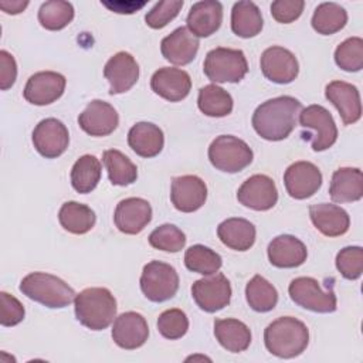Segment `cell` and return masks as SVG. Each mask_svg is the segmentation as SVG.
<instances>
[{
    "label": "cell",
    "instance_id": "cell-1",
    "mask_svg": "<svg viewBox=\"0 0 363 363\" xmlns=\"http://www.w3.org/2000/svg\"><path fill=\"white\" fill-rule=\"evenodd\" d=\"M302 111L301 102L289 95L262 102L252 113V128L265 140L278 142L289 136Z\"/></svg>",
    "mask_w": 363,
    "mask_h": 363
},
{
    "label": "cell",
    "instance_id": "cell-2",
    "mask_svg": "<svg viewBox=\"0 0 363 363\" xmlns=\"http://www.w3.org/2000/svg\"><path fill=\"white\" fill-rule=\"evenodd\" d=\"M264 343L271 354L292 359L306 349L309 330L302 320L294 316H281L265 328Z\"/></svg>",
    "mask_w": 363,
    "mask_h": 363
},
{
    "label": "cell",
    "instance_id": "cell-3",
    "mask_svg": "<svg viewBox=\"0 0 363 363\" xmlns=\"http://www.w3.org/2000/svg\"><path fill=\"white\" fill-rule=\"evenodd\" d=\"M75 316L91 330L106 329L116 315V299L106 288H86L74 299Z\"/></svg>",
    "mask_w": 363,
    "mask_h": 363
},
{
    "label": "cell",
    "instance_id": "cell-4",
    "mask_svg": "<svg viewBox=\"0 0 363 363\" xmlns=\"http://www.w3.org/2000/svg\"><path fill=\"white\" fill-rule=\"evenodd\" d=\"M20 292L52 309L68 306L77 296L75 291L65 281L47 272H31L26 275L20 282Z\"/></svg>",
    "mask_w": 363,
    "mask_h": 363
},
{
    "label": "cell",
    "instance_id": "cell-5",
    "mask_svg": "<svg viewBox=\"0 0 363 363\" xmlns=\"http://www.w3.org/2000/svg\"><path fill=\"white\" fill-rule=\"evenodd\" d=\"M254 153L251 147L240 138L233 135H220L208 146L210 163L221 172L237 173L251 164Z\"/></svg>",
    "mask_w": 363,
    "mask_h": 363
},
{
    "label": "cell",
    "instance_id": "cell-6",
    "mask_svg": "<svg viewBox=\"0 0 363 363\" xmlns=\"http://www.w3.org/2000/svg\"><path fill=\"white\" fill-rule=\"evenodd\" d=\"M203 71L213 82H240L248 72V62L241 50L217 47L207 52Z\"/></svg>",
    "mask_w": 363,
    "mask_h": 363
},
{
    "label": "cell",
    "instance_id": "cell-7",
    "mask_svg": "<svg viewBox=\"0 0 363 363\" xmlns=\"http://www.w3.org/2000/svg\"><path fill=\"white\" fill-rule=\"evenodd\" d=\"M299 123L303 128L302 138L309 140L315 152L333 146L337 139V128L332 113L322 105H309L299 112Z\"/></svg>",
    "mask_w": 363,
    "mask_h": 363
},
{
    "label": "cell",
    "instance_id": "cell-8",
    "mask_svg": "<svg viewBox=\"0 0 363 363\" xmlns=\"http://www.w3.org/2000/svg\"><path fill=\"white\" fill-rule=\"evenodd\" d=\"M140 289L152 302L172 299L179 289L177 271L166 262L150 261L143 267L140 275Z\"/></svg>",
    "mask_w": 363,
    "mask_h": 363
},
{
    "label": "cell",
    "instance_id": "cell-9",
    "mask_svg": "<svg viewBox=\"0 0 363 363\" xmlns=\"http://www.w3.org/2000/svg\"><path fill=\"white\" fill-rule=\"evenodd\" d=\"M291 299L312 312L330 313L337 308V301L333 289L323 291L319 282L311 277H298L291 281L288 286Z\"/></svg>",
    "mask_w": 363,
    "mask_h": 363
},
{
    "label": "cell",
    "instance_id": "cell-10",
    "mask_svg": "<svg viewBox=\"0 0 363 363\" xmlns=\"http://www.w3.org/2000/svg\"><path fill=\"white\" fill-rule=\"evenodd\" d=\"M191 296L197 306L204 312L213 313L230 303L231 285L224 274L206 275L191 286Z\"/></svg>",
    "mask_w": 363,
    "mask_h": 363
},
{
    "label": "cell",
    "instance_id": "cell-11",
    "mask_svg": "<svg viewBox=\"0 0 363 363\" xmlns=\"http://www.w3.org/2000/svg\"><path fill=\"white\" fill-rule=\"evenodd\" d=\"M68 143V129L55 118L40 121L33 130V145L35 150L45 159H55L61 156L67 150Z\"/></svg>",
    "mask_w": 363,
    "mask_h": 363
},
{
    "label": "cell",
    "instance_id": "cell-12",
    "mask_svg": "<svg viewBox=\"0 0 363 363\" xmlns=\"http://www.w3.org/2000/svg\"><path fill=\"white\" fill-rule=\"evenodd\" d=\"M237 200L251 210L267 211L278 201L275 182L267 174H254L240 186Z\"/></svg>",
    "mask_w": 363,
    "mask_h": 363
},
{
    "label": "cell",
    "instance_id": "cell-13",
    "mask_svg": "<svg viewBox=\"0 0 363 363\" xmlns=\"http://www.w3.org/2000/svg\"><path fill=\"white\" fill-rule=\"evenodd\" d=\"M65 84L67 79L62 74L55 71H40L27 79L23 96L33 105H50L61 98Z\"/></svg>",
    "mask_w": 363,
    "mask_h": 363
},
{
    "label": "cell",
    "instance_id": "cell-14",
    "mask_svg": "<svg viewBox=\"0 0 363 363\" xmlns=\"http://www.w3.org/2000/svg\"><path fill=\"white\" fill-rule=\"evenodd\" d=\"M284 184L286 193L296 200L313 196L322 186V173L311 162L299 160L288 166L284 173Z\"/></svg>",
    "mask_w": 363,
    "mask_h": 363
},
{
    "label": "cell",
    "instance_id": "cell-15",
    "mask_svg": "<svg viewBox=\"0 0 363 363\" xmlns=\"http://www.w3.org/2000/svg\"><path fill=\"white\" fill-rule=\"evenodd\" d=\"M264 77L275 84H289L299 72L296 57L286 48L272 45L261 54L259 60Z\"/></svg>",
    "mask_w": 363,
    "mask_h": 363
},
{
    "label": "cell",
    "instance_id": "cell-16",
    "mask_svg": "<svg viewBox=\"0 0 363 363\" xmlns=\"http://www.w3.org/2000/svg\"><path fill=\"white\" fill-rule=\"evenodd\" d=\"M78 125L91 136H108L118 128L119 116L111 104L94 99L79 113Z\"/></svg>",
    "mask_w": 363,
    "mask_h": 363
},
{
    "label": "cell",
    "instance_id": "cell-17",
    "mask_svg": "<svg viewBox=\"0 0 363 363\" xmlns=\"http://www.w3.org/2000/svg\"><path fill=\"white\" fill-rule=\"evenodd\" d=\"M207 199V186L193 174H184L172 180L170 200L176 210L182 213H193L199 210Z\"/></svg>",
    "mask_w": 363,
    "mask_h": 363
},
{
    "label": "cell",
    "instance_id": "cell-18",
    "mask_svg": "<svg viewBox=\"0 0 363 363\" xmlns=\"http://www.w3.org/2000/svg\"><path fill=\"white\" fill-rule=\"evenodd\" d=\"M152 220V207L147 200L128 197L116 204L113 221L116 228L129 235L139 234Z\"/></svg>",
    "mask_w": 363,
    "mask_h": 363
},
{
    "label": "cell",
    "instance_id": "cell-19",
    "mask_svg": "<svg viewBox=\"0 0 363 363\" xmlns=\"http://www.w3.org/2000/svg\"><path fill=\"white\" fill-rule=\"evenodd\" d=\"M104 75L109 82V94L118 95L129 91L139 78V65L132 54L119 51L104 67Z\"/></svg>",
    "mask_w": 363,
    "mask_h": 363
},
{
    "label": "cell",
    "instance_id": "cell-20",
    "mask_svg": "<svg viewBox=\"0 0 363 363\" xmlns=\"http://www.w3.org/2000/svg\"><path fill=\"white\" fill-rule=\"evenodd\" d=\"M149 336L146 319L138 312H123L113 320L112 339L126 350H133L143 346Z\"/></svg>",
    "mask_w": 363,
    "mask_h": 363
},
{
    "label": "cell",
    "instance_id": "cell-21",
    "mask_svg": "<svg viewBox=\"0 0 363 363\" xmlns=\"http://www.w3.org/2000/svg\"><path fill=\"white\" fill-rule=\"evenodd\" d=\"M150 88L163 99L179 102L189 95L191 89V79L184 69L163 67L152 75Z\"/></svg>",
    "mask_w": 363,
    "mask_h": 363
},
{
    "label": "cell",
    "instance_id": "cell-22",
    "mask_svg": "<svg viewBox=\"0 0 363 363\" xmlns=\"http://www.w3.org/2000/svg\"><path fill=\"white\" fill-rule=\"evenodd\" d=\"M325 96L339 111L345 125L356 123L362 116L359 89L345 81H332L325 88Z\"/></svg>",
    "mask_w": 363,
    "mask_h": 363
},
{
    "label": "cell",
    "instance_id": "cell-23",
    "mask_svg": "<svg viewBox=\"0 0 363 363\" xmlns=\"http://www.w3.org/2000/svg\"><path fill=\"white\" fill-rule=\"evenodd\" d=\"M199 45V38L187 27H179L162 40L160 51L169 62L187 65L196 58Z\"/></svg>",
    "mask_w": 363,
    "mask_h": 363
},
{
    "label": "cell",
    "instance_id": "cell-24",
    "mask_svg": "<svg viewBox=\"0 0 363 363\" xmlns=\"http://www.w3.org/2000/svg\"><path fill=\"white\" fill-rule=\"evenodd\" d=\"M187 28L197 38L210 37L223 23V6L217 0H203L194 3L187 14Z\"/></svg>",
    "mask_w": 363,
    "mask_h": 363
},
{
    "label": "cell",
    "instance_id": "cell-25",
    "mask_svg": "<svg viewBox=\"0 0 363 363\" xmlns=\"http://www.w3.org/2000/svg\"><path fill=\"white\" fill-rule=\"evenodd\" d=\"M268 259L277 268H296L306 261V245L296 237L282 234L268 245Z\"/></svg>",
    "mask_w": 363,
    "mask_h": 363
},
{
    "label": "cell",
    "instance_id": "cell-26",
    "mask_svg": "<svg viewBox=\"0 0 363 363\" xmlns=\"http://www.w3.org/2000/svg\"><path fill=\"white\" fill-rule=\"evenodd\" d=\"M309 217L318 231L326 237H339L347 233L350 217L346 210L336 204L319 203L309 207Z\"/></svg>",
    "mask_w": 363,
    "mask_h": 363
},
{
    "label": "cell",
    "instance_id": "cell-27",
    "mask_svg": "<svg viewBox=\"0 0 363 363\" xmlns=\"http://www.w3.org/2000/svg\"><path fill=\"white\" fill-rule=\"evenodd\" d=\"M330 199L336 203L357 201L363 196V174L359 167H339L333 172L330 186Z\"/></svg>",
    "mask_w": 363,
    "mask_h": 363
},
{
    "label": "cell",
    "instance_id": "cell-28",
    "mask_svg": "<svg viewBox=\"0 0 363 363\" xmlns=\"http://www.w3.org/2000/svg\"><path fill=\"white\" fill-rule=\"evenodd\" d=\"M128 143L138 156L149 159L162 152L164 136L157 125L152 122H138L129 129Z\"/></svg>",
    "mask_w": 363,
    "mask_h": 363
},
{
    "label": "cell",
    "instance_id": "cell-29",
    "mask_svg": "<svg viewBox=\"0 0 363 363\" xmlns=\"http://www.w3.org/2000/svg\"><path fill=\"white\" fill-rule=\"evenodd\" d=\"M220 241L235 251H247L255 242V227L245 218L231 217L224 220L217 227Z\"/></svg>",
    "mask_w": 363,
    "mask_h": 363
},
{
    "label": "cell",
    "instance_id": "cell-30",
    "mask_svg": "<svg viewBox=\"0 0 363 363\" xmlns=\"http://www.w3.org/2000/svg\"><path fill=\"white\" fill-rule=\"evenodd\" d=\"M214 336L225 350L233 353L244 352L251 343L250 328L244 322L234 318L216 319Z\"/></svg>",
    "mask_w": 363,
    "mask_h": 363
},
{
    "label": "cell",
    "instance_id": "cell-31",
    "mask_svg": "<svg viewBox=\"0 0 363 363\" xmlns=\"http://www.w3.org/2000/svg\"><path fill=\"white\" fill-rule=\"evenodd\" d=\"M262 16L252 1H237L231 10V30L241 38H251L262 30Z\"/></svg>",
    "mask_w": 363,
    "mask_h": 363
},
{
    "label": "cell",
    "instance_id": "cell-32",
    "mask_svg": "<svg viewBox=\"0 0 363 363\" xmlns=\"http://www.w3.org/2000/svg\"><path fill=\"white\" fill-rule=\"evenodd\" d=\"M58 220L64 230L71 234H85L95 225L96 217L91 207L77 201H67L58 211Z\"/></svg>",
    "mask_w": 363,
    "mask_h": 363
},
{
    "label": "cell",
    "instance_id": "cell-33",
    "mask_svg": "<svg viewBox=\"0 0 363 363\" xmlns=\"http://www.w3.org/2000/svg\"><path fill=\"white\" fill-rule=\"evenodd\" d=\"M101 162L92 155L81 156L71 169V184L81 194L91 193L101 180Z\"/></svg>",
    "mask_w": 363,
    "mask_h": 363
},
{
    "label": "cell",
    "instance_id": "cell-34",
    "mask_svg": "<svg viewBox=\"0 0 363 363\" xmlns=\"http://www.w3.org/2000/svg\"><path fill=\"white\" fill-rule=\"evenodd\" d=\"M347 23L346 10L333 1L320 3L312 16L311 24L318 34L330 35L340 31Z\"/></svg>",
    "mask_w": 363,
    "mask_h": 363
},
{
    "label": "cell",
    "instance_id": "cell-35",
    "mask_svg": "<svg viewBox=\"0 0 363 363\" xmlns=\"http://www.w3.org/2000/svg\"><path fill=\"white\" fill-rule=\"evenodd\" d=\"M197 105L204 115L211 118H223L231 113L234 102L225 89L218 85L208 84L200 88Z\"/></svg>",
    "mask_w": 363,
    "mask_h": 363
},
{
    "label": "cell",
    "instance_id": "cell-36",
    "mask_svg": "<svg viewBox=\"0 0 363 363\" xmlns=\"http://www.w3.org/2000/svg\"><path fill=\"white\" fill-rule=\"evenodd\" d=\"M109 182L115 186H129L138 179V167L128 156L116 149L105 150L102 155Z\"/></svg>",
    "mask_w": 363,
    "mask_h": 363
},
{
    "label": "cell",
    "instance_id": "cell-37",
    "mask_svg": "<svg viewBox=\"0 0 363 363\" xmlns=\"http://www.w3.org/2000/svg\"><path fill=\"white\" fill-rule=\"evenodd\" d=\"M245 298L255 312H269L278 303L275 286L261 275H254L245 286Z\"/></svg>",
    "mask_w": 363,
    "mask_h": 363
},
{
    "label": "cell",
    "instance_id": "cell-38",
    "mask_svg": "<svg viewBox=\"0 0 363 363\" xmlns=\"http://www.w3.org/2000/svg\"><path fill=\"white\" fill-rule=\"evenodd\" d=\"M74 18V7L69 1L50 0L41 4L38 10V21L41 27L50 31L65 28Z\"/></svg>",
    "mask_w": 363,
    "mask_h": 363
},
{
    "label": "cell",
    "instance_id": "cell-39",
    "mask_svg": "<svg viewBox=\"0 0 363 363\" xmlns=\"http://www.w3.org/2000/svg\"><path fill=\"white\" fill-rule=\"evenodd\" d=\"M184 265L187 269L201 274V275H213L218 272L223 265V259L220 254L213 251L211 248L196 244L186 250L184 254Z\"/></svg>",
    "mask_w": 363,
    "mask_h": 363
},
{
    "label": "cell",
    "instance_id": "cell-40",
    "mask_svg": "<svg viewBox=\"0 0 363 363\" xmlns=\"http://www.w3.org/2000/svg\"><path fill=\"white\" fill-rule=\"evenodd\" d=\"M335 62L343 71H360L363 68V40L350 37L340 43L335 50Z\"/></svg>",
    "mask_w": 363,
    "mask_h": 363
},
{
    "label": "cell",
    "instance_id": "cell-41",
    "mask_svg": "<svg viewBox=\"0 0 363 363\" xmlns=\"http://www.w3.org/2000/svg\"><path fill=\"white\" fill-rule=\"evenodd\" d=\"M149 244L160 251L179 252L186 245V235L173 224H162L150 233Z\"/></svg>",
    "mask_w": 363,
    "mask_h": 363
},
{
    "label": "cell",
    "instance_id": "cell-42",
    "mask_svg": "<svg viewBox=\"0 0 363 363\" xmlns=\"http://www.w3.org/2000/svg\"><path fill=\"white\" fill-rule=\"evenodd\" d=\"M189 329V319L182 309L173 308L166 309L157 318V330L159 333L170 340L180 339L186 335Z\"/></svg>",
    "mask_w": 363,
    "mask_h": 363
},
{
    "label": "cell",
    "instance_id": "cell-43",
    "mask_svg": "<svg viewBox=\"0 0 363 363\" xmlns=\"http://www.w3.org/2000/svg\"><path fill=\"white\" fill-rule=\"evenodd\" d=\"M336 268L346 279H357L363 272V248L359 245L345 247L336 255Z\"/></svg>",
    "mask_w": 363,
    "mask_h": 363
},
{
    "label": "cell",
    "instance_id": "cell-44",
    "mask_svg": "<svg viewBox=\"0 0 363 363\" xmlns=\"http://www.w3.org/2000/svg\"><path fill=\"white\" fill-rule=\"evenodd\" d=\"M182 7L183 0H162L146 13L145 21L150 28H163L177 17Z\"/></svg>",
    "mask_w": 363,
    "mask_h": 363
},
{
    "label": "cell",
    "instance_id": "cell-45",
    "mask_svg": "<svg viewBox=\"0 0 363 363\" xmlns=\"http://www.w3.org/2000/svg\"><path fill=\"white\" fill-rule=\"evenodd\" d=\"M0 303H1L0 323L3 326H16L24 319V313H26L24 306L16 296L1 291Z\"/></svg>",
    "mask_w": 363,
    "mask_h": 363
},
{
    "label": "cell",
    "instance_id": "cell-46",
    "mask_svg": "<svg viewBox=\"0 0 363 363\" xmlns=\"http://www.w3.org/2000/svg\"><path fill=\"white\" fill-rule=\"evenodd\" d=\"M303 7V0H275L271 3V14L278 23L289 24L299 18Z\"/></svg>",
    "mask_w": 363,
    "mask_h": 363
},
{
    "label": "cell",
    "instance_id": "cell-47",
    "mask_svg": "<svg viewBox=\"0 0 363 363\" xmlns=\"http://www.w3.org/2000/svg\"><path fill=\"white\" fill-rule=\"evenodd\" d=\"M17 78V64L14 57L6 51H0V89L6 91L11 88Z\"/></svg>",
    "mask_w": 363,
    "mask_h": 363
},
{
    "label": "cell",
    "instance_id": "cell-48",
    "mask_svg": "<svg viewBox=\"0 0 363 363\" xmlns=\"http://www.w3.org/2000/svg\"><path fill=\"white\" fill-rule=\"evenodd\" d=\"M27 6H28V1H21V0H13V1L3 0V1H0V9L7 14H18Z\"/></svg>",
    "mask_w": 363,
    "mask_h": 363
}]
</instances>
